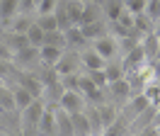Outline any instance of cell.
<instances>
[{
    "instance_id": "obj_1",
    "label": "cell",
    "mask_w": 160,
    "mask_h": 136,
    "mask_svg": "<svg viewBox=\"0 0 160 136\" xmlns=\"http://www.w3.org/2000/svg\"><path fill=\"white\" fill-rule=\"evenodd\" d=\"M46 112V102H44V97H34L32 100L29 107H24L22 109V134H39V122L41 117Z\"/></svg>"
},
{
    "instance_id": "obj_2",
    "label": "cell",
    "mask_w": 160,
    "mask_h": 136,
    "mask_svg": "<svg viewBox=\"0 0 160 136\" xmlns=\"http://www.w3.org/2000/svg\"><path fill=\"white\" fill-rule=\"evenodd\" d=\"M148 61H150L148 54H146V49L141 46V41H138V44L131 49V51H126V54H124L121 66H124V71H126V73H133V71H141V68L146 66Z\"/></svg>"
},
{
    "instance_id": "obj_3",
    "label": "cell",
    "mask_w": 160,
    "mask_h": 136,
    "mask_svg": "<svg viewBox=\"0 0 160 136\" xmlns=\"http://www.w3.org/2000/svg\"><path fill=\"white\" fill-rule=\"evenodd\" d=\"M58 105L70 112V114H75V112H82L85 107H88V100L85 95L80 92V90H63V95L58 97Z\"/></svg>"
},
{
    "instance_id": "obj_4",
    "label": "cell",
    "mask_w": 160,
    "mask_h": 136,
    "mask_svg": "<svg viewBox=\"0 0 160 136\" xmlns=\"http://www.w3.org/2000/svg\"><path fill=\"white\" fill-rule=\"evenodd\" d=\"M56 71H58V76H68V73H78L80 68H82V58H80V51H63V56L58 58V63H56Z\"/></svg>"
},
{
    "instance_id": "obj_5",
    "label": "cell",
    "mask_w": 160,
    "mask_h": 136,
    "mask_svg": "<svg viewBox=\"0 0 160 136\" xmlns=\"http://www.w3.org/2000/svg\"><path fill=\"white\" fill-rule=\"evenodd\" d=\"M17 85L27 87L34 97H44V92H46V85H44V80L39 78V73H29V71L17 73Z\"/></svg>"
},
{
    "instance_id": "obj_6",
    "label": "cell",
    "mask_w": 160,
    "mask_h": 136,
    "mask_svg": "<svg viewBox=\"0 0 160 136\" xmlns=\"http://www.w3.org/2000/svg\"><path fill=\"white\" fill-rule=\"evenodd\" d=\"M92 49H95L104 61H112V58L117 56L119 41H117V37H112V34H104V37H100V39H95V41H92Z\"/></svg>"
},
{
    "instance_id": "obj_7",
    "label": "cell",
    "mask_w": 160,
    "mask_h": 136,
    "mask_svg": "<svg viewBox=\"0 0 160 136\" xmlns=\"http://www.w3.org/2000/svg\"><path fill=\"white\" fill-rule=\"evenodd\" d=\"M39 134L53 136L58 134V124H56V102H46V112L39 122Z\"/></svg>"
},
{
    "instance_id": "obj_8",
    "label": "cell",
    "mask_w": 160,
    "mask_h": 136,
    "mask_svg": "<svg viewBox=\"0 0 160 136\" xmlns=\"http://www.w3.org/2000/svg\"><path fill=\"white\" fill-rule=\"evenodd\" d=\"M107 90H109V95L117 100V102H129L131 100V83H129V78L124 76V78H119V80H114V83H109L107 85Z\"/></svg>"
},
{
    "instance_id": "obj_9",
    "label": "cell",
    "mask_w": 160,
    "mask_h": 136,
    "mask_svg": "<svg viewBox=\"0 0 160 136\" xmlns=\"http://www.w3.org/2000/svg\"><path fill=\"white\" fill-rule=\"evenodd\" d=\"M80 29H82V34H85L88 41H95V39L109 34V24L104 19H95V22H88V24H80Z\"/></svg>"
},
{
    "instance_id": "obj_10",
    "label": "cell",
    "mask_w": 160,
    "mask_h": 136,
    "mask_svg": "<svg viewBox=\"0 0 160 136\" xmlns=\"http://www.w3.org/2000/svg\"><path fill=\"white\" fill-rule=\"evenodd\" d=\"M17 66H22V68H29L32 63H37V61H41L39 58V46H24V49H20L17 54H15V58H12Z\"/></svg>"
},
{
    "instance_id": "obj_11",
    "label": "cell",
    "mask_w": 160,
    "mask_h": 136,
    "mask_svg": "<svg viewBox=\"0 0 160 136\" xmlns=\"http://www.w3.org/2000/svg\"><path fill=\"white\" fill-rule=\"evenodd\" d=\"M70 117H73V136H90L92 134V122H90V117H88L85 109L75 112Z\"/></svg>"
},
{
    "instance_id": "obj_12",
    "label": "cell",
    "mask_w": 160,
    "mask_h": 136,
    "mask_svg": "<svg viewBox=\"0 0 160 136\" xmlns=\"http://www.w3.org/2000/svg\"><path fill=\"white\" fill-rule=\"evenodd\" d=\"M80 58H82V68H85V71H97V68L107 66V61H104L95 49H82V51H80Z\"/></svg>"
},
{
    "instance_id": "obj_13",
    "label": "cell",
    "mask_w": 160,
    "mask_h": 136,
    "mask_svg": "<svg viewBox=\"0 0 160 136\" xmlns=\"http://www.w3.org/2000/svg\"><path fill=\"white\" fill-rule=\"evenodd\" d=\"M66 44H68V49H75V51H80V49L88 44V39L82 34L80 24H73V27L66 29Z\"/></svg>"
},
{
    "instance_id": "obj_14",
    "label": "cell",
    "mask_w": 160,
    "mask_h": 136,
    "mask_svg": "<svg viewBox=\"0 0 160 136\" xmlns=\"http://www.w3.org/2000/svg\"><path fill=\"white\" fill-rule=\"evenodd\" d=\"M63 51H66V49L44 44V46H39V58H41V63H46V66H56V63H58V58L63 56Z\"/></svg>"
},
{
    "instance_id": "obj_15",
    "label": "cell",
    "mask_w": 160,
    "mask_h": 136,
    "mask_svg": "<svg viewBox=\"0 0 160 136\" xmlns=\"http://www.w3.org/2000/svg\"><path fill=\"white\" fill-rule=\"evenodd\" d=\"M15 15H20V0H0V22L10 24Z\"/></svg>"
},
{
    "instance_id": "obj_16",
    "label": "cell",
    "mask_w": 160,
    "mask_h": 136,
    "mask_svg": "<svg viewBox=\"0 0 160 136\" xmlns=\"http://www.w3.org/2000/svg\"><path fill=\"white\" fill-rule=\"evenodd\" d=\"M102 10H104L107 22H114V19L121 17V12L126 10V5H124V0H104V3H102Z\"/></svg>"
},
{
    "instance_id": "obj_17",
    "label": "cell",
    "mask_w": 160,
    "mask_h": 136,
    "mask_svg": "<svg viewBox=\"0 0 160 136\" xmlns=\"http://www.w3.org/2000/svg\"><path fill=\"white\" fill-rule=\"evenodd\" d=\"M153 29H155V22H153V19L148 17V15H146V12H143V15H136V24H133V34H136V37H146V34H150V32H153Z\"/></svg>"
},
{
    "instance_id": "obj_18",
    "label": "cell",
    "mask_w": 160,
    "mask_h": 136,
    "mask_svg": "<svg viewBox=\"0 0 160 136\" xmlns=\"http://www.w3.org/2000/svg\"><path fill=\"white\" fill-rule=\"evenodd\" d=\"M129 107H131V114L138 117V114H146V109L153 107V105H150V100L146 97V92H138V95H131Z\"/></svg>"
},
{
    "instance_id": "obj_19",
    "label": "cell",
    "mask_w": 160,
    "mask_h": 136,
    "mask_svg": "<svg viewBox=\"0 0 160 136\" xmlns=\"http://www.w3.org/2000/svg\"><path fill=\"white\" fill-rule=\"evenodd\" d=\"M63 3H66V12H68V17H70V24H80L85 3L82 0H63Z\"/></svg>"
},
{
    "instance_id": "obj_20",
    "label": "cell",
    "mask_w": 160,
    "mask_h": 136,
    "mask_svg": "<svg viewBox=\"0 0 160 136\" xmlns=\"http://www.w3.org/2000/svg\"><path fill=\"white\" fill-rule=\"evenodd\" d=\"M141 46L146 49V54H148L150 61L155 58V54H158V49H160V39H158V34H155V29H153L150 34H146V37H141Z\"/></svg>"
},
{
    "instance_id": "obj_21",
    "label": "cell",
    "mask_w": 160,
    "mask_h": 136,
    "mask_svg": "<svg viewBox=\"0 0 160 136\" xmlns=\"http://www.w3.org/2000/svg\"><path fill=\"white\" fill-rule=\"evenodd\" d=\"M102 15H104L102 5H97V3H85V10H82V19H80V24H88V22L102 19Z\"/></svg>"
},
{
    "instance_id": "obj_22",
    "label": "cell",
    "mask_w": 160,
    "mask_h": 136,
    "mask_svg": "<svg viewBox=\"0 0 160 136\" xmlns=\"http://www.w3.org/2000/svg\"><path fill=\"white\" fill-rule=\"evenodd\" d=\"M32 24H34V22L29 19V15H27V12H20V15H15V19H12L8 27H10V32H20V34H27Z\"/></svg>"
},
{
    "instance_id": "obj_23",
    "label": "cell",
    "mask_w": 160,
    "mask_h": 136,
    "mask_svg": "<svg viewBox=\"0 0 160 136\" xmlns=\"http://www.w3.org/2000/svg\"><path fill=\"white\" fill-rule=\"evenodd\" d=\"M12 95H15V105H17V109H24V107H29L32 105V100H34V95H32L27 87H22V85H17V87H12Z\"/></svg>"
},
{
    "instance_id": "obj_24",
    "label": "cell",
    "mask_w": 160,
    "mask_h": 136,
    "mask_svg": "<svg viewBox=\"0 0 160 136\" xmlns=\"http://www.w3.org/2000/svg\"><path fill=\"white\" fill-rule=\"evenodd\" d=\"M5 44L17 54L20 49H24V46H29V37L27 34H20V32H10L8 34V39H5Z\"/></svg>"
},
{
    "instance_id": "obj_25",
    "label": "cell",
    "mask_w": 160,
    "mask_h": 136,
    "mask_svg": "<svg viewBox=\"0 0 160 136\" xmlns=\"http://www.w3.org/2000/svg\"><path fill=\"white\" fill-rule=\"evenodd\" d=\"M97 107H100V117H102L104 129L117 122V117H119V107H114V105H97Z\"/></svg>"
},
{
    "instance_id": "obj_26",
    "label": "cell",
    "mask_w": 160,
    "mask_h": 136,
    "mask_svg": "<svg viewBox=\"0 0 160 136\" xmlns=\"http://www.w3.org/2000/svg\"><path fill=\"white\" fill-rule=\"evenodd\" d=\"M0 109H2V112H12V109H17L12 90H10V87H5V85H0Z\"/></svg>"
},
{
    "instance_id": "obj_27",
    "label": "cell",
    "mask_w": 160,
    "mask_h": 136,
    "mask_svg": "<svg viewBox=\"0 0 160 136\" xmlns=\"http://www.w3.org/2000/svg\"><path fill=\"white\" fill-rule=\"evenodd\" d=\"M143 92H146V97L150 100L153 107H160V80H148Z\"/></svg>"
},
{
    "instance_id": "obj_28",
    "label": "cell",
    "mask_w": 160,
    "mask_h": 136,
    "mask_svg": "<svg viewBox=\"0 0 160 136\" xmlns=\"http://www.w3.org/2000/svg\"><path fill=\"white\" fill-rule=\"evenodd\" d=\"M27 37H29V44L32 46H44V39H46V32L41 29V24L34 19V24L29 27V32H27Z\"/></svg>"
},
{
    "instance_id": "obj_29",
    "label": "cell",
    "mask_w": 160,
    "mask_h": 136,
    "mask_svg": "<svg viewBox=\"0 0 160 136\" xmlns=\"http://www.w3.org/2000/svg\"><path fill=\"white\" fill-rule=\"evenodd\" d=\"M104 73H107V80H109V83H114V80H119V78L126 76V71H124V66H121V61H119V63H109V61H107Z\"/></svg>"
},
{
    "instance_id": "obj_30",
    "label": "cell",
    "mask_w": 160,
    "mask_h": 136,
    "mask_svg": "<svg viewBox=\"0 0 160 136\" xmlns=\"http://www.w3.org/2000/svg\"><path fill=\"white\" fill-rule=\"evenodd\" d=\"M37 22L41 24L44 32H51V29H61L58 27V19H56V12H46V15H39Z\"/></svg>"
},
{
    "instance_id": "obj_31",
    "label": "cell",
    "mask_w": 160,
    "mask_h": 136,
    "mask_svg": "<svg viewBox=\"0 0 160 136\" xmlns=\"http://www.w3.org/2000/svg\"><path fill=\"white\" fill-rule=\"evenodd\" d=\"M126 126H131V122H126V119L117 117V122L107 126V129H104V134H107V136H114V134H129V129H126Z\"/></svg>"
},
{
    "instance_id": "obj_32",
    "label": "cell",
    "mask_w": 160,
    "mask_h": 136,
    "mask_svg": "<svg viewBox=\"0 0 160 136\" xmlns=\"http://www.w3.org/2000/svg\"><path fill=\"white\" fill-rule=\"evenodd\" d=\"M124 5H126V10H129L131 15H143L148 0H124Z\"/></svg>"
},
{
    "instance_id": "obj_33",
    "label": "cell",
    "mask_w": 160,
    "mask_h": 136,
    "mask_svg": "<svg viewBox=\"0 0 160 136\" xmlns=\"http://www.w3.org/2000/svg\"><path fill=\"white\" fill-rule=\"evenodd\" d=\"M146 15L158 24V22H160V0H148V5H146Z\"/></svg>"
},
{
    "instance_id": "obj_34",
    "label": "cell",
    "mask_w": 160,
    "mask_h": 136,
    "mask_svg": "<svg viewBox=\"0 0 160 136\" xmlns=\"http://www.w3.org/2000/svg\"><path fill=\"white\" fill-rule=\"evenodd\" d=\"M61 0H39V5H37V15H46V12H53V10L58 8Z\"/></svg>"
},
{
    "instance_id": "obj_35",
    "label": "cell",
    "mask_w": 160,
    "mask_h": 136,
    "mask_svg": "<svg viewBox=\"0 0 160 136\" xmlns=\"http://www.w3.org/2000/svg\"><path fill=\"white\" fill-rule=\"evenodd\" d=\"M12 63H15V61H5V58H0V80H8V78L15 73Z\"/></svg>"
},
{
    "instance_id": "obj_36",
    "label": "cell",
    "mask_w": 160,
    "mask_h": 136,
    "mask_svg": "<svg viewBox=\"0 0 160 136\" xmlns=\"http://www.w3.org/2000/svg\"><path fill=\"white\" fill-rule=\"evenodd\" d=\"M37 5H39V0H20V12H27V15L32 10L37 12Z\"/></svg>"
},
{
    "instance_id": "obj_37",
    "label": "cell",
    "mask_w": 160,
    "mask_h": 136,
    "mask_svg": "<svg viewBox=\"0 0 160 136\" xmlns=\"http://www.w3.org/2000/svg\"><path fill=\"white\" fill-rule=\"evenodd\" d=\"M0 58H5V61H12V58H15V51H12L5 41H0Z\"/></svg>"
},
{
    "instance_id": "obj_38",
    "label": "cell",
    "mask_w": 160,
    "mask_h": 136,
    "mask_svg": "<svg viewBox=\"0 0 160 136\" xmlns=\"http://www.w3.org/2000/svg\"><path fill=\"white\" fill-rule=\"evenodd\" d=\"M153 61H158V63H160V49H158V54H155V58H153Z\"/></svg>"
},
{
    "instance_id": "obj_39",
    "label": "cell",
    "mask_w": 160,
    "mask_h": 136,
    "mask_svg": "<svg viewBox=\"0 0 160 136\" xmlns=\"http://www.w3.org/2000/svg\"><path fill=\"white\" fill-rule=\"evenodd\" d=\"M82 3H100V0H82Z\"/></svg>"
}]
</instances>
